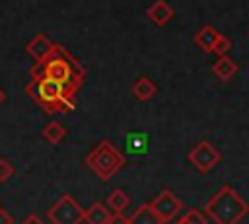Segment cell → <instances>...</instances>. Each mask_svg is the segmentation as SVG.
Returning <instances> with one entry per match:
<instances>
[{
    "label": "cell",
    "mask_w": 249,
    "mask_h": 224,
    "mask_svg": "<svg viewBox=\"0 0 249 224\" xmlns=\"http://www.w3.org/2000/svg\"><path fill=\"white\" fill-rule=\"evenodd\" d=\"M29 76L31 78H51L74 92H78L86 80V68L82 66V62L68 53L62 45L54 43V51L49 58L45 60H35L29 68Z\"/></svg>",
    "instance_id": "obj_1"
},
{
    "label": "cell",
    "mask_w": 249,
    "mask_h": 224,
    "mask_svg": "<svg viewBox=\"0 0 249 224\" xmlns=\"http://www.w3.org/2000/svg\"><path fill=\"white\" fill-rule=\"evenodd\" d=\"M128 224H163V222L156 216L150 203H144L138 208H134V212L128 216Z\"/></svg>",
    "instance_id": "obj_14"
},
{
    "label": "cell",
    "mask_w": 249,
    "mask_h": 224,
    "mask_svg": "<svg viewBox=\"0 0 249 224\" xmlns=\"http://www.w3.org/2000/svg\"><path fill=\"white\" fill-rule=\"evenodd\" d=\"M107 203H109V206H111L115 212H123V210L128 206L130 199H128V195H126L124 191L115 189V191H113V193L107 197Z\"/></svg>",
    "instance_id": "obj_16"
},
{
    "label": "cell",
    "mask_w": 249,
    "mask_h": 224,
    "mask_svg": "<svg viewBox=\"0 0 249 224\" xmlns=\"http://www.w3.org/2000/svg\"><path fill=\"white\" fill-rule=\"evenodd\" d=\"M130 92H132V95H134L136 99H140V101H148V99H152V97L156 95L158 86H156L150 78L142 76V78H138V80L132 84Z\"/></svg>",
    "instance_id": "obj_12"
},
{
    "label": "cell",
    "mask_w": 249,
    "mask_h": 224,
    "mask_svg": "<svg viewBox=\"0 0 249 224\" xmlns=\"http://www.w3.org/2000/svg\"><path fill=\"white\" fill-rule=\"evenodd\" d=\"M109 218H111V212L103 203H93L84 212V222L88 224H109Z\"/></svg>",
    "instance_id": "obj_13"
},
{
    "label": "cell",
    "mask_w": 249,
    "mask_h": 224,
    "mask_svg": "<svg viewBox=\"0 0 249 224\" xmlns=\"http://www.w3.org/2000/svg\"><path fill=\"white\" fill-rule=\"evenodd\" d=\"M0 224H14V216L2 206H0Z\"/></svg>",
    "instance_id": "obj_21"
},
{
    "label": "cell",
    "mask_w": 249,
    "mask_h": 224,
    "mask_svg": "<svg viewBox=\"0 0 249 224\" xmlns=\"http://www.w3.org/2000/svg\"><path fill=\"white\" fill-rule=\"evenodd\" d=\"M212 72H214V76H216L218 80L228 82V80H231V78L237 74V64H235L233 58L222 55V56L212 64Z\"/></svg>",
    "instance_id": "obj_11"
},
{
    "label": "cell",
    "mask_w": 249,
    "mask_h": 224,
    "mask_svg": "<svg viewBox=\"0 0 249 224\" xmlns=\"http://www.w3.org/2000/svg\"><path fill=\"white\" fill-rule=\"evenodd\" d=\"M204 212L216 224H239L249 214V203L231 185H222L206 203Z\"/></svg>",
    "instance_id": "obj_3"
},
{
    "label": "cell",
    "mask_w": 249,
    "mask_h": 224,
    "mask_svg": "<svg viewBox=\"0 0 249 224\" xmlns=\"http://www.w3.org/2000/svg\"><path fill=\"white\" fill-rule=\"evenodd\" d=\"M218 35H220V33H218L216 27H212V25H202V27L193 35V41H195V45H196L200 51H204V53H212Z\"/></svg>",
    "instance_id": "obj_10"
},
{
    "label": "cell",
    "mask_w": 249,
    "mask_h": 224,
    "mask_svg": "<svg viewBox=\"0 0 249 224\" xmlns=\"http://www.w3.org/2000/svg\"><path fill=\"white\" fill-rule=\"evenodd\" d=\"M21 224H43V220H41V216H39V214L31 212V214H27V216L23 218V222H21Z\"/></svg>",
    "instance_id": "obj_22"
},
{
    "label": "cell",
    "mask_w": 249,
    "mask_h": 224,
    "mask_svg": "<svg viewBox=\"0 0 249 224\" xmlns=\"http://www.w3.org/2000/svg\"><path fill=\"white\" fill-rule=\"evenodd\" d=\"M25 51H27V55L33 56V60H45V58H49V56L53 55L54 43H53L47 35L37 33V35L25 45Z\"/></svg>",
    "instance_id": "obj_8"
},
{
    "label": "cell",
    "mask_w": 249,
    "mask_h": 224,
    "mask_svg": "<svg viewBox=\"0 0 249 224\" xmlns=\"http://www.w3.org/2000/svg\"><path fill=\"white\" fill-rule=\"evenodd\" d=\"M16 173V169H14V166L8 162V160H4V158H0V183H6L12 175Z\"/></svg>",
    "instance_id": "obj_19"
},
{
    "label": "cell",
    "mask_w": 249,
    "mask_h": 224,
    "mask_svg": "<svg viewBox=\"0 0 249 224\" xmlns=\"http://www.w3.org/2000/svg\"><path fill=\"white\" fill-rule=\"evenodd\" d=\"M173 18V8L165 2V0H156L150 8H148V19L154 25H165L169 19Z\"/></svg>",
    "instance_id": "obj_9"
},
{
    "label": "cell",
    "mask_w": 249,
    "mask_h": 224,
    "mask_svg": "<svg viewBox=\"0 0 249 224\" xmlns=\"http://www.w3.org/2000/svg\"><path fill=\"white\" fill-rule=\"evenodd\" d=\"M126 158L121 150L115 148L113 142L109 140H101L88 156H86V166L101 179V181H109L123 166H124Z\"/></svg>",
    "instance_id": "obj_4"
},
{
    "label": "cell",
    "mask_w": 249,
    "mask_h": 224,
    "mask_svg": "<svg viewBox=\"0 0 249 224\" xmlns=\"http://www.w3.org/2000/svg\"><path fill=\"white\" fill-rule=\"evenodd\" d=\"M175 224H208L206 212H200L198 208H189Z\"/></svg>",
    "instance_id": "obj_17"
},
{
    "label": "cell",
    "mask_w": 249,
    "mask_h": 224,
    "mask_svg": "<svg viewBox=\"0 0 249 224\" xmlns=\"http://www.w3.org/2000/svg\"><path fill=\"white\" fill-rule=\"evenodd\" d=\"M150 206L156 212V216L165 224L179 214V210L183 208V203L179 201V197L175 193H171L169 189H163L158 197H154L150 201Z\"/></svg>",
    "instance_id": "obj_7"
},
{
    "label": "cell",
    "mask_w": 249,
    "mask_h": 224,
    "mask_svg": "<svg viewBox=\"0 0 249 224\" xmlns=\"http://www.w3.org/2000/svg\"><path fill=\"white\" fill-rule=\"evenodd\" d=\"M222 160L220 152L208 142V140H200L195 144V148L189 152V162L202 173L210 171L214 166H218Z\"/></svg>",
    "instance_id": "obj_6"
},
{
    "label": "cell",
    "mask_w": 249,
    "mask_h": 224,
    "mask_svg": "<svg viewBox=\"0 0 249 224\" xmlns=\"http://www.w3.org/2000/svg\"><path fill=\"white\" fill-rule=\"evenodd\" d=\"M84 212H86V208H82L80 203L72 195L64 193L49 206L47 218L53 224H82Z\"/></svg>",
    "instance_id": "obj_5"
},
{
    "label": "cell",
    "mask_w": 249,
    "mask_h": 224,
    "mask_svg": "<svg viewBox=\"0 0 249 224\" xmlns=\"http://www.w3.org/2000/svg\"><path fill=\"white\" fill-rule=\"evenodd\" d=\"M29 97H33L47 113H72L76 107V93L74 90L51 80V78H31L25 86Z\"/></svg>",
    "instance_id": "obj_2"
},
{
    "label": "cell",
    "mask_w": 249,
    "mask_h": 224,
    "mask_svg": "<svg viewBox=\"0 0 249 224\" xmlns=\"http://www.w3.org/2000/svg\"><path fill=\"white\" fill-rule=\"evenodd\" d=\"M109 224H128V216H124L123 212H115V214H111Z\"/></svg>",
    "instance_id": "obj_20"
},
{
    "label": "cell",
    "mask_w": 249,
    "mask_h": 224,
    "mask_svg": "<svg viewBox=\"0 0 249 224\" xmlns=\"http://www.w3.org/2000/svg\"><path fill=\"white\" fill-rule=\"evenodd\" d=\"M41 134H43V138H45L47 142L58 144V142H62V138L66 136V129H64V125H60L58 121H51V123H47V125L43 127Z\"/></svg>",
    "instance_id": "obj_15"
},
{
    "label": "cell",
    "mask_w": 249,
    "mask_h": 224,
    "mask_svg": "<svg viewBox=\"0 0 249 224\" xmlns=\"http://www.w3.org/2000/svg\"><path fill=\"white\" fill-rule=\"evenodd\" d=\"M4 99H6V92H4V90H2V88H0V103H2V101H4Z\"/></svg>",
    "instance_id": "obj_23"
},
{
    "label": "cell",
    "mask_w": 249,
    "mask_h": 224,
    "mask_svg": "<svg viewBox=\"0 0 249 224\" xmlns=\"http://www.w3.org/2000/svg\"><path fill=\"white\" fill-rule=\"evenodd\" d=\"M231 49V41L226 37V35H218V39H216V43H214V51L212 53H216L218 56H222V55H226L228 51Z\"/></svg>",
    "instance_id": "obj_18"
}]
</instances>
